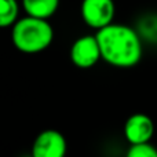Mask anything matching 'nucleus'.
Returning a JSON list of instances; mask_svg holds the SVG:
<instances>
[{
    "instance_id": "10",
    "label": "nucleus",
    "mask_w": 157,
    "mask_h": 157,
    "mask_svg": "<svg viewBox=\"0 0 157 157\" xmlns=\"http://www.w3.org/2000/svg\"><path fill=\"white\" fill-rule=\"evenodd\" d=\"M26 157H32V156H30V155H29V156H26Z\"/></svg>"
},
{
    "instance_id": "9",
    "label": "nucleus",
    "mask_w": 157,
    "mask_h": 157,
    "mask_svg": "<svg viewBox=\"0 0 157 157\" xmlns=\"http://www.w3.org/2000/svg\"><path fill=\"white\" fill-rule=\"evenodd\" d=\"M125 157H157V147L149 144H142V145H130Z\"/></svg>"
},
{
    "instance_id": "3",
    "label": "nucleus",
    "mask_w": 157,
    "mask_h": 157,
    "mask_svg": "<svg viewBox=\"0 0 157 157\" xmlns=\"http://www.w3.org/2000/svg\"><path fill=\"white\" fill-rule=\"evenodd\" d=\"M80 15L88 28L94 30L103 29L114 21V0H81Z\"/></svg>"
},
{
    "instance_id": "6",
    "label": "nucleus",
    "mask_w": 157,
    "mask_h": 157,
    "mask_svg": "<svg viewBox=\"0 0 157 157\" xmlns=\"http://www.w3.org/2000/svg\"><path fill=\"white\" fill-rule=\"evenodd\" d=\"M156 125L153 119L146 113H132L124 123L123 134L130 145L149 144L155 136Z\"/></svg>"
},
{
    "instance_id": "2",
    "label": "nucleus",
    "mask_w": 157,
    "mask_h": 157,
    "mask_svg": "<svg viewBox=\"0 0 157 157\" xmlns=\"http://www.w3.org/2000/svg\"><path fill=\"white\" fill-rule=\"evenodd\" d=\"M55 32L48 19L25 15L11 28V41L22 54H40L52 44Z\"/></svg>"
},
{
    "instance_id": "1",
    "label": "nucleus",
    "mask_w": 157,
    "mask_h": 157,
    "mask_svg": "<svg viewBox=\"0 0 157 157\" xmlns=\"http://www.w3.org/2000/svg\"><path fill=\"white\" fill-rule=\"evenodd\" d=\"M99 43L102 61L113 68L130 69L144 57V41L136 29L125 24L108 25L95 33Z\"/></svg>"
},
{
    "instance_id": "4",
    "label": "nucleus",
    "mask_w": 157,
    "mask_h": 157,
    "mask_svg": "<svg viewBox=\"0 0 157 157\" xmlns=\"http://www.w3.org/2000/svg\"><path fill=\"white\" fill-rule=\"evenodd\" d=\"M71 61L78 69H91L102 59L99 43L95 35H84L72 43L69 51Z\"/></svg>"
},
{
    "instance_id": "5",
    "label": "nucleus",
    "mask_w": 157,
    "mask_h": 157,
    "mask_svg": "<svg viewBox=\"0 0 157 157\" xmlns=\"http://www.w3.org/2000/svg\"><path fill=\"white\" fill-rule=\"evenodd\" d=\"M68 141L61 131L48 128L36 135L32 144V157H66Z\"/></svg>"
},
{
    "instance_id": "7",
    "label": "nucleus",
    "mask_w": 157,
    "mask_h": 157,
    "mask_svg": "<svg viewBox=\"0 0 157 157\" xmlns=\"http://www.w3.org/2000/svg\"><path fill=\"white\" fill-rule=\"evenodd\" d=\"M61 0H21L25 14L40 19H50L57 14Z\"/></svg>"
},
{
    "instance_id": "8",
    "label": "nucleus",
    "mask_w": 157,
    "mask_h": 157,
    "mask_svg": "<svg viewBox=\"0 0 157 157\" xmlns=\"http://www.w3.org/2000/svg\"><path fill=\"white\" fill-rule=\"evenodd\" d=\"M19 8L18 0H0V26L13 28L19 19Z\"/></svg>"
}]
</instances>
